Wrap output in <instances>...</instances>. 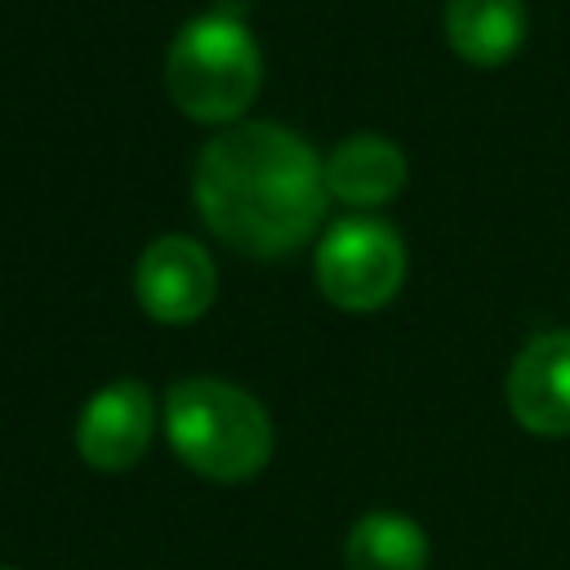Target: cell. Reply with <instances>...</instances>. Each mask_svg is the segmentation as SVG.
<instances>
[{
	"instance_id": "1",
	"label": "cell",
	"mask_w": 570,
	"mask_h": 570,
	"mask_svg": "<svg viewBox=\"0 0 570 570\" xmlns=\"http://www.w3.org/2000/svg\"><path fill=\"white\" fill-rule=\"evenodd\" d=\"M191 200L223 245L249 258H285L325 218V160L276 120L227 125L200 147Z\"/></svg>"
},
{
	"instance_id": "2",
	"label": "cell",
	"mask_w": 570,
	"mask_h": 570,
	"mask_svg": "<svg viewBox=\"0 0 570 570\" xmlns=\"http://www.w3.org/2000/svg\"><path fill=\"white\" fill-rule=\"evenodd\" d=\"M165 436L205 481H249L267 468L276 432L258 396L223 379H178L165 392Z\"/></svg>"
},
{
	"instance_id": "3",
	"label": "cell",
	"mask_w": 570,
	"mask_h": 570,
	"mask_svg": "<svg viewBox=\"0 0 570 570\" xmlns=\"http://www.w3.org/2000/svg\"><path fill=\"white\" fill-rule=\"evenodd\" d=\"M258 45L232 13L214 9L191 18L165 53V94L183 116L200 125H227L245 116V107L258 98Z\"/></svg>"
},
{
	"instance_id": "4",
	"label": "cell",
	"mask_w": 570,
	"mask_h": 570,
	"mask_svg": "<svg viewBox=\"0 0 570 570\" xmlns=\"http://www.w3.org/2000/svg\"><path fill=\"white\" fill-rule=\"evenodd\" d=\"M405 281V245L379 218H343L316 245V285L343 312H379Z\"/></svg>"
},
{
	"instance_id": "5",
	"label": "cell",
	"mask_w": 570,
	"mask_h": 570,
	"mask_svg": "<svg viewBox=\"0 0 570 570\" xmlns=\"http://www.w3.org/2000/svg\"><path fill=\"white\" fill-rule=\"evenodd\" d=\"M218 294L214 258L191 236H156L134 263V298L160 325H187Z\"/></svg>"
},
{
	"instance_id": "6",
	"label": "cell",
	"mask_w": 570,
	"mask_h": 570,
	"mask_svg": "<svg viewBox=\"0 0 570 570\" xmlns=\"http://www.w3.org/2000/svg\"><path fill=\"white\" fill-rule=\"evenodd\" d=\"M156 436V396L138 379H116L94 392L76 419V454L98 472L134 468Z\"/></svg>"
},
{
	"instance_id": "7",
	"label": "cell",
	"mask_w": 570,
	"mask_h": 570,
	"mask_svg": "<svg viewBox=\"0 0 570 570\" xmlns=\"http://www.w3.org/2000/svg\"><path fill=\"white\" fill-rule=\"evenodd\" d=\"M508 410L534 436H570V330L534 334L508 370Z\"/></svg>"
},
{
	"instance_id": "8",
	"label": "cell",
	"mask_w": 570,
	"mask_h": 570,
	"mask_svg": "<svg viewBox=\"0 0 570 570\" xmlns=\"http://www.w3.org/2000/svg\"><path fill=\"white\" fill-rule=\"evenodd\" d=\"M410 178L405 151L379 134H356L325 156V191L352 209H379L401 196Z\"/></svg>"
},
{
	"instance_id": "9",
	"label": "cell",
	"mask_w": 570,
	"mask_h": 570,
	"mask_svg": "<svg viewBox=\"0 0 570 570\" xmlns=\"http://www.w3.org/2000/svg\"><path fill=\"white\" fill-rule=\"evenodd\" d=\"M445 40L463 62L499 67L525 40V0H450Z\"/></svg>"
},
{
	"instance_id": "10",
	"label": "cell",
	"mask_w": 570,
	"mask_h": 570,
	"mask_svg": "<svg viewBox=\"0 0 570 570\" xmlns=\"http://www.w3.org/2000/svg\"><path fill=\"white\" fill-rule=\"evenodd\" d=\"M347 570H423L428 534L405 512H365L343 543Z\"/></svg>"
}]
</instances>
